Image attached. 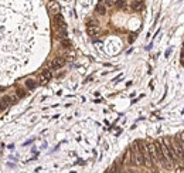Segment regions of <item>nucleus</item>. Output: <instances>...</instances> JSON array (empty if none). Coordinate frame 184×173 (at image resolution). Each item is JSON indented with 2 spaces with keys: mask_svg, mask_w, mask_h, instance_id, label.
<instances>
[{
  "mask_svg": "<svg viewBox=\"0 0 184 173\" xmlns=\"http://www.w3.org/2000/svg\"><path fill=\"white\" fill-rule=\"evenodd\" d=\"M16 95H17L18 98H23V96H26V91L22 90V88H18V90H17V94H16Z\"/></svg>",
  "mask_w": 184,
  "mask_h": 173,
  "instance_id": "ddd939ff",
  "label": "nucleus"
},
{
  "mask_svg": "<svg viewBox=\"0 0 184 173\" xmlns=\"http://www.w3.org/2000/svg\"><path fill=\"white\" fill-rule=\"evenodd\" d=\"M176 173H184V167H177V169H176Z\"/></svg>",
  "mask_w": 184,
  "mask_h": 173,
  "instance_id": "2eb2a0df",
  "label": "nucleus"
},
{
  "mask_svg": "<svg viewBox=\"0 0 184 173\" xmlns=\"http://www.w3.org/2000/svg\"><path fill=\"white\" fill-rule=\"evenodd\" d=\"M172 151L177 159H184V142L181 139H174L172 142Z\"/></svg>",
  "mask_w": 184,
  "mask_h": 173,
  "instance_id": "f257e3e1",
  "label": "nucleus"
},
{
  "mask_svg": "<svg viewBox=\"0 0 184 173\" xmlns=\"http://www.w3.org/2000/svg\"><path fill=\"white\" fill-rule=\"evenodd\" d=\"M181 141H184V133H183V139H181Z\"/></svg>",
  "mask_w": 184,
  "mask_h": 173,
  "instance_id": "f3484780",
  "label": "nucleus"
},
{
  "mask_svg": "<svg viewBox=\"0 0 184 173\" xmlns=\"http://www.w3.org/2000/svg\"><path fill=\"white\" fill-rule=\"evenodd\" d=\"M60 3H57V2H51V3L48 4V10H50V13L51 14H60Z\"/></svg>",
  "mask_w": 184,
  "mask_h": 173,
  "instance_id": "0eeeda50",
  "label": "nucleus"
},
{
  "mask_svg": "<svg viewBox=\"0 0 184 173\" xmlns=\"http://www.w3.org/2000/svg\"><path fill=\"white\" fill-rule=\"evenodd\" d=\"M96 13L101 14V16H104L105 13H106V7H105L104 4H98V6H96Z\"/></svg>",
  "mask_w": 184,
  "mask_h": 173,
  "instance_id": "9b49d317",
  "label": "nucleus"
},
{
  "mask_svg": "<svg viewBox=\"0 0 184 173\" xmlns=\"http://www.w3.org/2000/svg\"><path fill=\"white\" fill-rule=\"evenodd\" d=\"M12 105V102H10V98L9 96H3V98H0V111H4L6 108Z\"/></svg>",
  "mask_w": 184,
  "mask_h": 173,
  "instance_id": "6e6552de",
  "label": "nucleus"
},
{
  "mask_svg": "<svg viewBox=\"0 0 184 173\" xmlns=\"http://www.w3.org/2000/svg\"><path fill=\"white\" fill-rule=\"evenodd\" d=\"M86 33H88L89 36H96V34L99 33V27H98V24H95L94 22H89L88 28H86Z\"/></svg>",
  "mask_w": 184,
  "mask_h": 173,
  "instance_id": "423d86ee",
  "label": "nucleus"
},
{
  "mask_svg": "<svg viewBox=\"0 0 184 173\" xmlns=\"http://www.w3.org/2000/svg\"><path fill=\"white\" fill-rule=\"evenodd\" d=\"M51 77H52L51 70H44V71H41L40 75H38V81H40V84H47L51 80Z\"/></svg>",
  "mask_w": 184,
  "mask_h": 173,
  "instance_id": "39448f33",
  "label": "nucleus"
},
{
  "mask_svg": "<svg viewBox=\"0 0 184 173\" xmlns=\"http://www.w3.org/2000/svg\"><path fill=\"white\" fill-rule=\"evenodd\" d=\"M26 86H27L28 90H34V88L37 86V82L36 81H33V80H27L26 81Z\"/></svg>",
  "mask_w": 184,
  "mask_h": 173,
  "instance_id": "9d476101",
  "label": "nucleus"
},
{
  "mask_svg": "<svg viewBox=\"0 0 184 173\" xmlns=\"http://www.w3.org/2000/svg\"><path fill=\"white\" fill-rule=\"evenodd\" d=\"M54 24L57 27L58 31H62V30H67V24H65V20L62 17V14H55L54 16Z\"/></svg>",
  "mask_w": 184,
  "mask_h": 173,
  "instance_id": "7ed1b4c3",
  "label": "nucleus"
},
{
  "mask_svg": "<svg viewBox=\"0 0 184 173\" xmlns=\"http://www.w3.org/2000/svg\"><path fill=\"white\" fill-rule=\"evenodd\" d=\"M132 9L136 10V12H139V10L143 9V3H142V2H139V0H136V2H133V3H132Z\"/></svg>",
  "mask_w": 184,
  "mask_h": 173,
  "instance_id": "1a4fd4ad",
  "label": "nucleus"
},
{
  "mask_svg": "<svg viewBox=\"0 0 184 173\" xmlns=\"http://www.w3.org/2000/svg\"><path fill=\"white\" fill-rule=\"evenodd\" d=\"M146 149H147V152H149V155H150V159H152V162H153V165L154 163H157V152H156V142H147L146 143Z\"/></svg>",
  "mask_w": 184,
  "mask_h": 173,
  "instance_id": "f03ea898",
  "label": "nucleus"
},
{
  "mask_svg": "<svg viewBox=\"0 0 184 173\" xmlns=\"http://www.w3.org/2000/svg\"><path fill=\"white\" fill-rule=\"evenodd\" d=\"M61 44H62V47H65V48H71V47H72V44H71V41L68 40V38L61 40Z\"/></svg>",
  "mask_w": 184,
  "mask_h": 173,
  "instance_id": "f8f14e48",
  "label": "nucleus"
},
{
  "mask_svg": "<svg viewBox=\"0 0 184 173\" xmlns=\"http://www.w3.org/2000/svg\"><path fill=\"white\" fill-rule=\"evenodd\" d=\"M116 7H118V9L125 7V0H118V2H116Z\"/></svg>",
  "mask_w": 184,
  "mask_h": 173,
  "instance_id": "4468645a",
  "label": "nucleus"
},
{
  "mask_svg": "<svg viewBox=\"0 0 184 173\" xmlns=\"http://www.w3.org/2000/svg\"><path fill=\"white\" fill-rule=\"evenodd\" d=\"M65 62H67V60L64 57H55L51 61V64H50V68L51 70H60V68H62L65 65Z\"/></svg>",
  "mask_w": 184,
  "mask_h": 173,
  "instance_id": "20e7f679",
  "label": "nucleus"
},
{
  "mask_svg": "<svg viewBox=\"0 0 184 173\" xmlns=\"http://www.w3.org/2000/svg\"><path fill=\"white\" fill-rule=\"evenodd\" d=\"M105 4H108V6H110V4H112V3H110V0H105Z\"/></svg>",
  "mask_w": 184,
  "mask_h": 173,
  "instance_id": "dca6fc26",
  "label": "nucleus"
}]
</instances>
